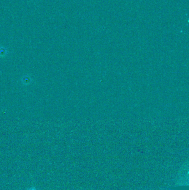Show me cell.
<instances>
[{
  "instance_id": "1",
  "label": "cell",
  "mask_w": 189,
  "mask_h": 190,
  "mask_svg": "<svg viewBox=\"0 0 189 190\" xmlns=\"http://www.w3.org/2000/svg\"><path fill=\"white\" fill-rule=\"evenodd\" d=\"M7 54V50L6 48L3 47H0V56H2L6 55Z\"/></svg>"
},
{
  "instance_id": "2",
  "label": "cell",
  "mask_w": 189,
  "mask_h": 190,
  "mask_svg": "<svg viewBox=\"0 0 189 190\" xmlns=\"http://www.w3.org/2000/svg\"><path fill=\"white\" fill-rule=\"evenodd\" d=\"M31 190H34V189H31Z\"/></svg>"
}]
</instances>
